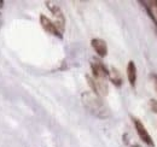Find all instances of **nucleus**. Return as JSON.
Segmentation results:
<instances>
[{
  "label": "nucleus",
  "instance_id": "1",
  "mask_svg": "<svg viewBox=\"0 0 157 147\" xmlns=\"http://www.w3.org/2000/svg\"><path fill=\"white\" fill-rule=\"evenodd\" d=\"M81 100H82V104L86 107V110L90 113H92L93 116L98 117L100 119H105V118L110 117L109 109L103 103L101 98L93 92H83L81 95Z\"/></svg>",
  "mask_w": 157,
  "mask_h": 147
},
{
  "label": "nucleus",
  "instance_id": "2",
  "mask_svg": "<svg viewBox=\"0 0 157 147\" xmlns=\"http://www.w3.org/2000/svg\"><path fill=\"white\" fill-rule=\"evenodd\" d=\"M91 69H92V75L94 80L99 81H106L109 70L106 69V66L104 65V63L98 59V58H92L91 60Z\"/></svg>",
  "mask_w": 157,
  "mask_h": 147
},
{
  "label": "nucleus",
  "instance_id": "3",
  "mask_svg": "<svg viewBox=\"0 0 157 147\" xmlns=\"http://www.w3.org/2000/svg\"><path fill=\"white\" fill-rule=\"evenodd\" d=\"M46 5H47L48 10L52 12V15L55 17V22L53 23L56 24L59 33L63 34L64 30H65V17H64L63 11L60 10V7H59L58 5H55V4H51V2H46Z\"/></svg>",
  "mask_w": 157,
  "mask_h": 147
},
{
  "label": "nucleus",
  "instance_id": "4",
  "mask_svg": "<svg viewBox=\"0 0 157 147\" xmlns=\"http://www.w3.org/2000/svg\"><path fill=\"white\" fill-rule=\"evenodd\" d=\"M132 119H133L134 128H136V130H137V134H138V136L140 138V140H141L145 145H147L149 147H155V142H154L152 138L150 136L149 131H147L146 128L144 127V124L141 123V121L138 119L137 117H132Z\"/></svg>",
  "mask_w": 157,
  "mask_h": 147
},
{
  "label": "nucleus",
  "instance_id": "5",
  "mask_svg": "<svg viewBox=\"0 0 157 147\" xmlns=\"http://www.w3.org/2000/svg\"><path fill=\"white\" fill-rule=\"evenodd\" d=\"M40 24H41V27H42L47 33H50V34H52V35H55V36L59 37V39H63V34L59 33V30L57 29L56 24L48 18V17H46L45 15H40Z\"/></svg>",
  "mask_w": 157,
  "mask_h": 147
},
{
  "label": "nucleus",
  "instance_id": "6",
  "mask_svg": "<svg viewBox=\"0 0 157 147\" xmlns=\"http://www.w3.org/2000/svg\"><path fill=\"white\" fill-rule=\"evenodd\" d=\"M91 45H92L93 50L96 51V53L100 58L106 57V55H108V45H106V42L103 39H99V37L92 39L91 40Z\"/></svg>",
  "mask_w": 157,
  "mask_h": 147
},
{
  "label": "nucleus",
  "instance_id": "7",
  "mask_svg": "<svg viewBox=\"0 0 157 147\" xmlns=\"http://www.w3.org/2000/svg\"><path fill=\"white\" fill-rule=\"evenodd\" d=\"M127 77H128L129 85L132 87H136V82H137V66H136V63L133 60L128 62V65H127Z\"/></svg>",
  "mask_w": 157,
  "mask_h": 147
},
{
  "label": "nucleus",
  "instance_id": "8",
  "mask_svg": "<svg viewBox=\"0 0 157 147\" xmlns=\"http://www.w3.org/2000/svg\"><path fill=\"white\" fill-rule=\"evenodd\" d=\"M108 77L110 78V81L116 86V87H121L122 83H123V78H122V75L118 71L116 68H111L109 70V75Z\"/></svg>",
  "mask_w": 157,
  "mask_h": 147
},
{
  "label": "nucleus",
  "instance_id": "9",
  "mask_svg": "<svg viewBox=\"0 0 157 147\" xmlns=\"http://www.w3.org/2000/svg\"><path fill=\"white\" fill-rule=\"evenodd\" d=\"M139 4H141V6L145 9V11H146L147 16H149L150 19L152 21V23H154V25H155V29H156V32H157V21H156V18H155V16L152 15V12H151V10H150V7H149L147 2H146V1H139Z\"/></svg>",
  "mask_w": 157,
  "mask_h": 147
},
{
  "label": "nucleus",
  "instance_id": "10",
  "mask_svg": "<svg viewBox=\"0 0 157 147\" xmlns=\"http://www.w3.org/2000/svg\"><path fill=\"white\" fill-rule=\"evenodd\" d=\"M147 2V5H149V7H150V10H151V12H152V15L155 16V18L157 21V0H154V1H146Z\"/></svg>",
  "mask_w": 157,
  "mask_h": 147
},
{
  "label": "nucleus",
  "instance_id": "11",
  "mask_svg": "<svg viewBox=\"0 0 157 147\" xmlns=\"http://www.w3.org/2000/svg\"><path fill=\"white\" fill-rule=\"evenodd\" d=\"M149 106H150V109H151L152 112L157 113V100H155V99H150V101H149Z\"/></svg>",
  "mask_w": 157,
  "mask_h": 147
},
{
  "label": "nucleus",
  "instance_id": "12",
  "mask_svg": "<svg viewBox=\"0 0 157 147\" xmlns=\"http://www.w3.org/2000/svg\"><path fill=\"white\" fill-rule=\"evenodd\" d=\"M151 78H152V81H154L155 88H156V91H157V75L156 74H151Z\"/></svg>",
  "mask_w": 157,
  "mask_h": 147
},
{
  "label": "nucleus",
  "instance_id": "13",
  "mask_svg": "<svg viewBox=\"0 0 157 147\" xmlns=\"http://www.w3.org/2000/svg\"><path fill=\"white\" fill-rule=\"evenodd\" d=\"M132 147H140V146H139V145H133Z\"/></svg>",
  "mask_w": 157,
  "mask_h": 147
}]
</instances>
